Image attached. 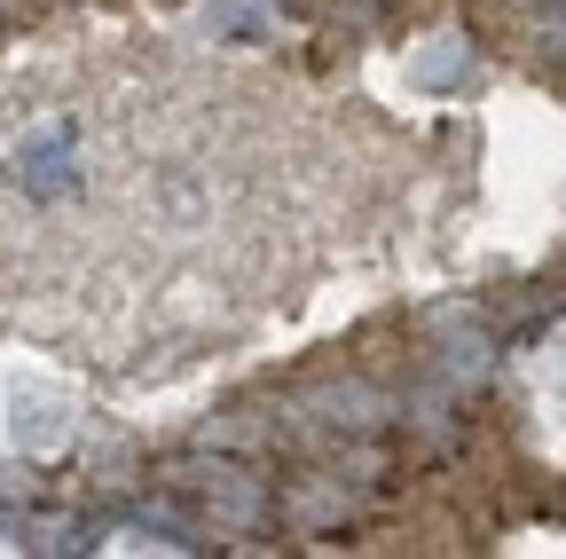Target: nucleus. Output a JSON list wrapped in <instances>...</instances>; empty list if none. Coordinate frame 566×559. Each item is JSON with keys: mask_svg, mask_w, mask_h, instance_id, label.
Instances as JSON below:
<instances>
[{"mask_svg": "<svg viewBox=\"0 0 566 559\" xmlns=\"http://www.w3.org/2000/svg\"><path fill=\"white\" fill-rule=\"evenodd\" d=\"M174 488L205 505L212 528H260V520H268V488H260L244 465H229V457H212V465H174Z\"/></svg>", "mask_w": 566, "mask_h": 559, "instance_id": "1", "label": "nucleus"}, {"mask_svg": "<svg viewBox=\"0 0 566 559\" xmlns=\"http://www.w3.org/2000/svg\"><path fill=\"white\" fill-rule=\"evenodd\" d=\"M433 331H441V386H480V379H488V363H495V339L480 331V315L441 308V315H433Z\"/></svg>", "mask_w": 566, "mask_h": 559, "instance_id": "2", "label": "nucleus"}, {"mask_svg": "<svg viewBox=\"0 0 566 559\" xmlns=\"http://www.w3.org/2000/svg\"><path fill=\"white\" fill-rule=\"evenodd\" d=\"M300 410H315V426H323V434H378V426H386V394H370L363 379L315 386Z\"/></svg>", "mask_w": 566, "mask_h": 559, "instance_id": "3", "label": "nucleus"}, {"mask_svg": "<svg viewBox=\"0 0 566 559\" xmlns=\"http://www.w3.org/2000/svg\"><path fill=\"white\" fill-rule=\"evenodd\" d=\"M283 513H292L300 528H346V520H354V497H346L331 473H307L292 497H283Z\"/></svg>", "mask_w": 566, "mask_h": 559, "instance_id": "4", "label": "nucleus"}, {"mask_svg": "<svg viewBox=\"0 0 566 559\" xmlns=\"http://www.w3.org/2000/svg\"><path fill=\"white\" fill-rule=\"evenodd\" d=\"M409 80L417 87H457V80H472V55H464V40H433L417 63H409Z\"/></svg>", "mask_w": 566, "mask_h": 559, "instance_id": "5", "label": "nucleus"}]
</instances>
